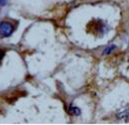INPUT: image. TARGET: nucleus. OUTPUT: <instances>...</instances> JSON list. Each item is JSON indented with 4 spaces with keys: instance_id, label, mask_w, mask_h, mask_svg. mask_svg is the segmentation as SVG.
I'll return each mask as SVG.
<instances>
[{
    "instance_id": "f257e3e1",
    "label": "nucleus",
    "mask_w": 129,
    "mask_h": 125,
    "mask_svg": "<svg viewBox=\"0 0 129 125\" xmlns=\"http://www.w3.org/2000/svg\"><path fill=\"white\" fill-rule=\"evenodd\" d=\"M108 31V25L101 20H93L88 24V32L97 36H102Z\"/></svg>"
},
{
    "instance_id": "7ed1b4c3",
    "label": "nucleus",
    "mask_w": 129,
    "mask_h": 125,
    "mask_svg": "<svg viewBox=\"0 0 129 125\" xmlns=\"http://www.w3.org/2000/svg\"><path fill=\"white\" fill-rule=\"evenodd\" d=\"M117 118L119 119H129V109H125L117 112Z\"/></svg>"
},
{
    "instance_id": "423d86ee",
    "label": "nucleus",
    "mask_w": 129,
    "mask_h": 125,
    "mask_svg": "<svg viewBox=\"0 0 129 125\" xmlns=\"http://www.w3.org/2000/svg\"><path fill=\"white\" fill-rule=\"evenodd\" d=\"M4 55H5V51H4V50H2V49L0 48V61L2 60V58L4 57Z\"/></svg>"
},
{
    "instance_id": "f03ea898",
    "label": "nucleus",
    "mask_w": 129,
    "mask_h": 125,
    "mask_svg": "<svg viewBox=\"0 0 129 125\" xmlns=\"http://www.w3.org/2000/svg\"><path fill=\"white\" fill-rule=\"evenodd\" d=\"M14 31V26L10 22L2 21L0 22V36L1 37H8Z\"/></svg>"
},
{
    "instance_id": "20e7f679",
    "label": "nucleus",
    "mask_w": 129,
    "mask_h": 125,
    "mask_svg": "<svg viewBox=\"0 0 129 125\" xmlns=\"http://www.w3.org/2000/svg\"><path fill=\"white\" fill-rule=\"evenodd\" d=\"M69 112H70V114L75 115V116H79V115L81 114V110H80L78 107L74 106V105H71V106H70V108H69Z\"/></svg>"
},
{
    "instance_id": "39448f33",
    "label": "nucleus",
    "mask_w": 129,
    "mask_h": 125,
    "mask_svg": "<svg viewBox=\"0 0 129 125\" xmlns=\"http://www.w3.org/2000/svg\"><path fill=\"white\" fill-rule=\"evenodd\" d=\"M115 45L114 44H110V45H108V46H106L104 49H103V54H109V53H111V51L112 50H114L115 49Z\"/></svg>"
},
{
    "instance_id": "0eeeda50",
    "label": "nucleus",
    "mask_w": 129,
    "mask_h": 125,
    "mask_svg": "<svg viewBox=\"0 0 129 125\" xmlns=\"http://www.w3.org/2000/svg\"><path fill=\"white\" fill-rule=\"evenodd\" d=\"M6 3H7V0H0V6L6 5Z\"/></svg>"
}]
</instances>
